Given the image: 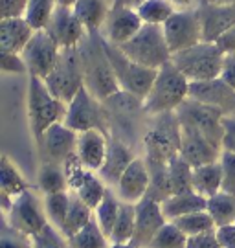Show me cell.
<instances>
[{
	"instance_id": "6da1fadb",
	"label": "cell",
	"mask_w": 235,
	"mask_h": 248,
	"mask_svg": "<svg viewBox=\"0 0 235 248\" xmlns=\"http://www.w3.org/2000/svg\"><path fill=\"white\" fill-rule=\"evenodd\" d=\"M79 55L85 70V87L97 99L105 101L122 90L105 50V37L101 31L85 37V41L79 45Z\"/></svg>"
},
{
	"instance_id": "7a4b0ae2",
	"label": "cell",
	"mask_w": 235,
	"mask_h": 248,
	"mask_svg": "<svg viewBox=\"0 0 235 248\" xmlns=\"http://www.w3.org/2000/svg\"><path fill=\"white\" fill-rule=\"evenodd\" d=\"M149 122L141 142L145 151V162L147 164H169L171 160L180 153V120L176 112L149 116Z\"/></svg>"
},
{
	"instance_id": "3957f363",
	"label": "cell",
	"mask_w": 235,
	"mask_h": 248,
	"mask_svg": "<svg viewBox=\"0 0 235 248\" xmlns=\"http://www.w3.org/2000/svg\"><path fill=\"white\" fill-rule=\"evenodd\" d=\"M189 98V79L173 64L166 62L157 74V79L143 99V110L147 116L176 112V108Z\"/></svg>"
},
{
	"instance_id": "277c9868",
	"label": "cell",
	"mask_w": 235,
	"mask_h": 248,
	"mask_svg": "<svg viewBox=\"0 0 235 248\" xmlns=\"http://www.w3.org/2000/svg\"><path fill=\"white\" fill-rule=\"evenodd\" d=\"M66 116V103L55 98L46 83L35 76H30L28 85V122L33 134L35 142L43 140L44 133L52 125L64 122Z\"/></svg>"
},
{
	"instance_id": "5b68a950",
	"label": "cell",
	"mask_w": 235,
	"mask_h": 248,
	"mask_svg": "<svg viewBox=\"0 0 235 248\" xmlns=\"http://www.w3.org/2000/svg\"><path fill=\"white\" fill-rule=\"evenodd\" d=\"M171 61L189 79V83L208 81L220 76L224 53L215 43L202 41V43L191 46L188 50L174 53Z\"/></svg>"
},
{
	"instance_id": "8992f818",
	"label": "cell",
	"mask_w": 235,
	"mask_h": 248,
	"mask_svg": "<svg viewBox=\"0 0 235 248\" xmlns=\"http://www.w3.org/2000/svg\"><path fill=\"white\" fill-rule=\"evenodd\" d=\"M105 50H107V55H109V61L112 64L116 79L120 83V89L138 99L147 98L149 90H151L153 83L157 79L158 70L143 66V64L129 59L120 50V46L110 45L107 39H105Z\"/></svg>"
},
{
	"instance_id": "52a82bcc",
	"label": "cell",
	"mask_w": 235,
	"mask_h": 248,
	"mask_svg": "<svg viewBox=\"0 0 235 248\" xmlns=\"http://www.w3.org/2000/svg\"><path fill=\"white\" fill-rule=\"evenodd\" d=\"M120 50L129 59L155 70H160L173 57L162 26H153V24H143V28L129 43L120 46Z\"/></svg>"
},
{
	"instance_id": "ba28073f",
	"label": "cell",
	"mask_w": 235,
	"mask_h": 248,
	"mask_svg": "<svg viewBox=\"0 0 235 248\" xmlns=\"http://www.w3.org/2000/svg\"><path fill=\"white\" fill-rule=\"evenodd\" d=\"M44 83L53 96L66 105L76 98V94L85 87V70L79 55V46L61 50L59 61Z\"/></svg>"
},
{
	"instance_id": "9c48e42d",
	"label": "cell",
	"mask_w": 235,
	"mask_h": 248,
	"mask_svg": "<svg viewBox=\"0 0 235 248\" xmlns=\"http://www.w3.org/2000/svg\"><path fill=\"white\" fill-rule=\"evenodd\" d=\"M64 125H68L76 133L97 129L110 136V122H109L105 103L101 99H97L87 87L79 90L76 98L66 105Z\"/></svg>"
},
{
	"instance_id": "30bf717a",
	"label": "cell",
	"mask_w": 235,
	"mask_h": 248,
	"mask_svg": "<svg viewBox=\"0 0 235 248\" xmlns=\"http://www.w3.org/2000/svg\"><path fill=\"white\" fill-rule=\"evenodd\" d=\"M176 116L182 125L199 131L209 142H213L222 149V134H224L222 118L226 116L224 112H220L215 107L204 105L197 99L188 98L176 108Z\"/></svg>"
},
{
	"instance_id": "8fae6325",
	"label": "cell",
	"mask_w": 235,
	"mask_h": 248,
	"mask_svg": "<svg viewBox=\"0 0 235 248\" xmlns=\"http://www.w3.org/2000/svg\"><path fill=\"white\" fill-rule=\"evenodd\" d=\"M6 215V222L11 228L26 233L30 237L39 235L41 232L50 224L48 215L44 210V202H41L31 189L24 191L13 201V206L9 208Z\"/></svg>"
},
{
	"instance_id": "7c38bea8",
	"label": "cell",
	"mask_w": 235,
	"mask_h": 248,
	"mask_svg": "<svg viewBox=\"0 0 235 248\" xmlns=\"http://www.w3.org/2000/svg\"><path fill=\"white\" fill-rule=\"evenodd\" d=\"M171 53H178L202 43V26L197 8L176 9L162 26Z\"/></svg>"
},
{
	"instance_id": "4fadbf2b",
	"label": "cell",
	"mask_w": 235,
	"mask_h": 248,
	"mask_svg": "<svg viewBox=\"0 0 235 248\" xmlns=\"http://www.w3.org/2000/svg\"><path fill=\"white\" fill-rule=\"evenodd\" d=\"M20 55L26 62L28 74L44 81L59 61L61 48L46 30H37Z\"/></svg>"
},
{
	"instance_id": "5bb4252c",
	"label": "cell",
	"mask_w": 235,
	"mask_h": 248,
	"mask_svg": "<svg viewBox=\"0 0 235 248\" xmlns=\"http://www.w3.org/2000/svg\"><path fill=\"white\" fill-rule=\"evenodd\" d=\"M78 136L79 133L72 131L68 125H64V122L52 125L44 133L43 140L37 143L43 162H53L63 166L66 158H70L78 149Z\"/></svg>"
},
{
	"instance_id": "9a60e30c",
	"label": "cell",
	"mask_w": 235,
	"mask_h": 248,
	"mask_svg": "<svg viewBox=\"0 0 235 248\" xmlns=\"http://www.w3.org/2000/svg\"><path fill=\"white\" fill-rule=\"evenodd\" d=\"M44 30L50 33V37L59 45L61 50L76 48L88 35L87 28L78 18L74 8H63V6H57L53 17L50 18L48 26Z\"/></svg>"
},
{
	"instance_id": "2e32d148",
	"label": "cell",
	"mask_w": 235,
	"mask_h": 248,
	"mask_svg": "<svg viewBox=\"0 0 235 248\" xmlns=\"http://www.w3.org/2000/svg\"><path fill=\"white\" fill-rule=\"evenodd\" d=\"M167 219L162 212V204L153 201L151 197L141 199L136 202V228L131 245L134 248H149L151 241L164 228Z\"/></svg>"
},
{
	"instance_id": "e0dca14e",
	"label": "cell",
	"mask_w": 235,
	"mask_h": 248,
	"mask_svg": "<svg viewBox=\"0 0 235 248\" xmlns=\"http://www.w3.org/2000/svg\"><path fill=\"white\" fill-rule=\"evenodd\" d=\"M141 28H143V20L136 9L112 4L101 33L110 45L123 46L125 43H129Z\"/></svg>"
},
{
	"instance_id": "ac0fdd59",
	"label": "cell",
	"mask_w": 235,
	"mask_h": 248,
	"mask_svg": "<svg viewBox=\"0 0 235 248\" xmlns=\"http://www.w3.org/2000/svg\"><path fill=\"white\" fill-rule=\"evenodd\" d=\"M182 133H180V156H182L191 168H199V166H206V164H213L220 160L222 149L209 142L206 136H202L199 131H195L191 127H186L180 124Z\"/></svg>"
},
{
	"instance_id": "d6986e66",
	"label": "cell",
	"mask_w": 235,
	"mask_h": 248,
	"mask_svg": "<svg viewBox=\"0 0 235 248\" xmlns=\"http://www.w3.org/2000/svg\"><path fill=\"white\" fill-rule=\"evenodd\" d=\"M189 98L204 105L215 107L226 116L235 114V90L228 87L220 78L189 83Z\"/></svg>"
},
{
	"instance_id": "ffe728a7",
	"label": "cell",
	"mask_w": 235,
	"mask_h": 248,
	"mask_svg": "<svg viewBox=\"0 0 235 248\" xmlns=\"http://www.w3.org/2000/svg\"><path fill=\"white\" fill-rule=\"evenodd\" d=\"M149 184H151V173H149L147 162L145 158L136 156L131 166L127 168V171L122 175L120 182L116 184V193L123 202L136 204L141 199H145Z\"/></svg>"
},
{
	"instance_id": "44dd1931",
	"label": "cell",
	"mask_w": 235,
	"mask_h": 248,
	"mask_svg": "<svg viewBox=\"0 0 235 248\" xmlns=\"http://www.w3.org/2000/svg\"><path fill=\"white\" fill-rule=\"evenodd\" d=\"M195 8L201 17L202 41L215 43L224 31L235 26V2L234 4H220V6L202 4V6H195Z\"/></svg>"
},
{
	"instance_id": "7402d4cb",
	"label": "cell",
	"mask_w": 235,
	"mask_h": 248,
	"mask_svg": "<svg viewBox=\"0 0 235 248\" xmlns=\"http://www.w3.org/2000/svg\"><path fill=\"white\" fill-rule=\"evenodd\" d=\"M136 158L132 147L127 142H123L116 136H110V142H109V151H107V156L101 169L97 171V175L103 178L105 184L110 187L120 182L122 175L127 171V168L132 164V160Z\"/></svg>"
},
{
	"instance_id": "603a6c76",
	"label": "cell",
	"mask_w": 235,
	"mask_h": 248,
	"mask_svg": "<svg viewBox=\"0 0 235 248\" xmlns=\"http://www.w3.org/2000/svg\"><path fill=\"white\" fill-rule=\"evenodd\" d=\"M109 142H110V136L105 134L103 131H97V129L79 133L76 155L85 164V168L97 173L103 166L105 156H107Z\"/></svg>"
},
{
	"instance_id": "cb8c5ba5",
	"label": "cell",
	"mask_w": 235,
	"mask_h": 248,
	"mask_svg": "<svg viewBox=\"0 0 235 248\" xmlns=\"http://www.w3.org/2000/svg\"><path fill=\"white\" fill-rule=\"evenodd\" d=\"M35 31L37 30L24 17L0 18V50L8 53H22Z\"/></svg>"
},
{
	"instance_id": "d4e9b609",
	"label": "cell",
	"mask_w": 235,
	"mask_h": 248,
	"mask_svg": "<svg viewBox=\"0 0 235 248\" xmlns=\"http://www.w3.org/2000/svg\"><path fill=\"white\" fill-rule=\"evenodd\" d=\"M28 189H30V184L20 173V169L9 160V156L4 155L0 162V202H2L4 213H8L9 208L13 206V201Z\"/></svg>"
},
{
	"instance_id": "484cf974",
	"label": "cell",
	"mask_w": 235,
	"mask_h": 248,
	"mask_svg": "<svg viewBox=\"0 0 235 248\" xmlns=\"http://www.w3.org/2000/svg\"><path fill=\"white\" fill-rule=\"evenodd\" d=\"M206 206H208L206 197L199 195L195 191H184V193H174L169 199H166L162 202V212L167 221H174L184 215L202 212V210H206Z\"/></svg>"
},
{
	"instance_id": "4316f807",
	"label": "cell",
	"mask_w": 235,
	"mask_h": 248,
	"mask_svg": "<svg viewBox=\"0 0 235 248\" xmlns=\"http://www.w3.org/2000/svg\"><path fill=\"white\" fill-rule=\"evenodd\" d=\"M191 184L193 191L206 197V199L217 195L219 191L222 189V168H220V162L193 168Z\"/></svg>"
},
{
	"instance_id": "83f0119b",
	"label": "cell",
	"mask_w": 235,
	"mask_h": 248,
	"mask_svg": "<svg viewBox=\"0 0 235 248\" xmlns=\"http://www.w3.org/2000/svg\"><path fill=\"white\" fill-rule=\"evenodd\" d=\"M74 11L79 20L83 22V26L87 28L88 33H96V31L103 30L110 6L105 0H78L74 6Z\"/></svg>"
},
{
	"instance_id": "f1b7e54d",
	"label": "cell",
	"mask_w": 235,
	"mask_h": 248,
	"mask_svg": "<svg viewBox=\"0 0 235 248\" xmlns=\"http://www.w3.org/2000/svg\"><path fill=\"white\" fill-rule=\"evenodd\" d=\"M92 221H94V210L88 204L83 202L76 193H72L70 210H68V215H66V221H64V224H63L61 228V233L66 239H72L76 233H79V232L83 230L85 226H88Z\"/></svg>"
},
{
	"instance_id": "f546056e",
	"label": "cell",
	"mask_w": 235,
	"mask_h": 248,
	"mask_svg": "<svg viewBox=\"0 0 235 248\" xmlns=\"http://www.w3.org/2000/svg\"><path fill=\"white\" fill-rule=\"evenodd\" d=\"M37 186L44 195L70 191L64 169H63L61 164H53V162H43L41 164L39 173H37Z\"/></svg>"
},
{
	"instance_id": "4dcf8cb0",
	"label": "cell",
	"mask_w": 235,
	"mask_h": 248,
	"mask_svg": "<svg viewBox=\"0 0 235 248\" xmlns=\"http://www.w3.org/2000/svg\"><path fill=\"white\" fill-rule=\"evenodd\" d=\"M120 208H122V199L118 197L116 191H112V187H109L103 197V201L94 210V219H96L97 226L101 228V232L109 239H110V233L114 230V224L118 221Z\"/></svg>"
},
{
	"instance_id": "1f68e13d",
	"label": "cell",
	"mask_w": 235,
	"mask_h": 248,
	"mask_svg": "<svg viewBox=\"0 0 235 248\" xmlns=\"http://www.w3.org/2000/svg\"><path fill=\"white\" fill-rule=\"evenodd\" d=\"M107 189H109V186L105 184L103 178L99 177L96 171H90L88 169L87 175L83 177V180L79 182V186L72 193H76L83 202L88 204L92 210H96L97 206H99V202L103 201Z\"/></svg>"
},
{
	"instance_id": "d6a6232c",
	"label": "cell",
	"mask_w": 235,
	"mask_h": 248,
	"mask_svg": "<svg viewBox=\"0 0 235 248\" xmlns=\"http://www.w3.org/2000/svg\"><path fill=\"white\" fill-rule=\"evenodd\" d=\"M206 212L213 217L217 228L234 224L235 222V195L219 191L217 195H213L208 199Z\"/></svg>"
},
{
	"instance_id": "836d02e7",
	"label": "cell",
	"mask_w": 235,
	"mask_h": 248,
	"mask_svg": "<svg viewBox=\"0 0 235 248\" xmlns=\"http://www.w3.org/2000/svg\"><path fill=\"white\" fill-rule=\"evenodd\" d=\"M136 11L143 20V24L164 26L167 18L176 11V8L169 0H143L136 8Z\"/></svg>"
},
{
	"instance_id": "e575fe53",
	"label": "cell",
	"mask_w": 235,
	"mask_h": 248,
	"mask_svg": "<svg viewBox=\"0 0 235 248\" xmlns=\"http://www.w3.org/2000/svg\"><path fill=\"white\" fill-rule=\"evenodd\" d=\"M149 173H151V184H149V191L145 197H151L157 202H164L166 199L173 195V186H171V178H169V169L167 164H147Z\"/></svg>"
},
{
	"instance_id": "d590c367",
	"label": "cell",
	"mask_w": 235,
	"mask_h": 248,
	"mask_svg": "<svg viewBox=\"0 0 235 248\" xmlns=\"http://www.w3.org/2000/svg\"><path fill=\"white\" fill-rule=\"evenodd\" d=\"M134 228H136V204L122 201L118 221L110 233V243H131Z\"/></svg>"
},
{
	"instance_id": "8d00e7d4",
	"label": "cell",
	"mask_w": 235,
	"mask_h": 248,
	"mask_svg": "<svg viewBox=\"0 0 235 248\" xmlns=\"http://www.w3.org/2000/svg\"><path fill=\"white\" fill-rule=\"evenodd\" d=\"M70 201H72V193L70 191L44 195L43 202H44L46 215H48V221L59 232H61L63 224L66 221V215H68V210H70Z\"/></svg>"
},
{
	"instance_id": "74e56055",
	"label": "cell",
	"mask_w": 235,
	"mask_h": 248,
	"mask_svg": "<svg viewBox=\"0 0 235 248\" xmlns=\"http://www.w3.org/2000/svg\"><path fill=\"white\" fill-rule=\"evenodd\" d=\"M167 169H169V178H171V186H173V195L184 193V191H193V168L180 155H176L167 164Z\"/></svg>"
},
{
	"instance_id": "f35d334b",
	"label": "cell",
	"mask_w": 235,
	"mask_h": 248,
	"mask_svg": "<svg viewBox=\"0 0 235 248\" xmlns=\"http://www.w3.org/2000/svg\"><path fill=\"white\" fill-rule=\"evenodd\" d=\"M171 222H174L188 237L199 235V233H204V232H209V230H217L213 217H211L206 210L189 213V215H184V217L174 219V221H171Z\"/></svg>"
},
{
	"instance_id": "ab89813d",
	"label": "cell",
	"mask_w": 235,
	"mask_h": 248,
	"mask_svg": "<svg viewBox=\"0 0 235 248\" xmlns=\"http://www.w3.org/2000/svg\"><path fill=\"white\" fill-rule=\"evenodd\" d=\"M70 248H109L110 239L105 235L101 228L97 226L96 219L85 226L83 230L76 233L72 239H68Z\"/></svg>"
},
{
	"instance_id": "60d3db41",
	"label": "cell",
	"mask_w": 235,
	"mask_h": 248,
	"mask_svg": "<svg viewBox=\"0 0 235 248\" xmlns=\"http://www.w3.org/2000/svg\"><path fill=\"white\" fill-rule=\"evenodd\" d=\"M57 9V0H30L26 20L35 30H44Z\"/></svg>"
},
{
	"instance_id": "b9f144b4",
	"label": "cell",
	"mask_w": 235,
	"mask_h": 248,
	"mask_svg": "<svg viewBox=\"0 0 235 248\" xmlns=\"http://www.w3.org/2000/svg\"><path fill=\"white\" fill-rule=\"evenodd\" d=\"M188 247V235L184 233L174 222L167 221L164 228L155 235L149 248H186Z\"/></svg>"
},
{
	"instance_id": "7bdbcfd3",
	"label": "cell",
	"mask_w": 235,
	"mask_h": 248,
	"mask_svg": "<svg viewBox=\"0 0 235 248\" xmlns=\"http://www.w3.org/2000/svg\"><path fill=\"white\" fill-rule=\"evenodd\" d=\"M33 248H70V243L53 224H48L33 237Z\"/></svg>"
},
{
	"instance_id": "ee69618b",
	"label": "cell",
	"mask_w": 235,
	"mask_h": 248,
	"mask_svg": "<svg viewBox=\"0 0 235 248\" xmlns=\"http://www.w3.org/2000/svg\"><path fill=\"white\" fill-rule=\"evenodd\" d=\"M0 248H33V237L11 228L4 221L2 235H0Z\"/></svg>"
},
{
	"instance_id": "f6af8a7d",
	"label": "cell",
	"mask_w": 235,
	"mask_h": 248,
	"mask_svg": "<svg viewBox=\"0 0 235 248\" xmlns=\"http://www.w3.org/2000/svg\"><path fill=\"white\" fill-rule=\"evenodd\" d=\"M219 162L222 168V189L220 191L235 195V153L222 151Z\"/></svg>"
},
{
	"instance_id": "bcb514c9",
	"label": "cell",
	"mask_w": 235,
	"mask_h": 248,
	"mask_svg": "<svg viewBox=\"0 0 235 248\" xmlns=\"http://www.w3.org/2000/svg\"><path fill=\"white\" fill-rule=\"evenodd\" d=\"M0 70L4 74H26L28 66L20 53H0Z\"/></svg>"
},
{
	"instance_id": "7dc6e473",
	"label": "cell",
	"mask_w": 235,
	"mask_h": 248,
	"mask_svg": "<svg viewBox=\"0 0 235 248\" xmlns=\"http://www.w3.org/2000/svg\"><path fill=\"white\" fill-rule=\"evenodd\" d=\"M30 0H0V18L26 17Z\"/></svg>"
},
{
	"instance_id": "c3c4849f",
	"label": "cell",
	"mask_w": 235,
	"mask_h": 248,
	"mask_svg": "<svg viewBox=\"0 0 235 248\" xmlns=\"http://www.w3.org/2000/svg\"><path fill=\"white\" fill-rule=\"evenodd\" d=\"M186 248H222L219 241L217 230H209L199 235L188 237V247Z\"/></svg>"
},
{
	"instance_id": "681fc988",
	"label": "cell",
	"mask_w": 235,
	"mask_h": 248,
	"mask_svg": "<svg viewBox=\"0 0 235 248\" xmlns=\"http://www.w3.org/2000/svg\"><path fill=\"white\" fill-rule=\"evenodd\" d=\"M222 127H224V134H222V151H232L235 153V116H224L222 118Z\"/></svg>"
},
{
	"instance_id": "f907efd6",
	"label": "cell",
	"mask_w": 235,
	"mask_h": 248,
	"mask_svg": "<svg viewBox=\"0 0 235 248\" xmlns=\"http://www.w3.org/2000/svg\"><path fill=\"white\" fill-rule=\"evenodd\" d=\"M220 79L226 83L228 87L235 90V52L224 53V61H222V70H220Z\"/></svg>"
},
{
	"instance_id": "816d5d0a",
	"label": "cell",
	"mask_w": 235,
	"mask_h": 248,
	"mask_svg": "<svg viewBox=\"0 0 235 248\" xmlns=\"http://www.w3.org/2000/svg\"><path fill=\"white\" fill-rule=\"evenodd\" d=\"M217 235L222 248H235V222L217 228Z\"/></svg>"
},
{
	"instance_id": "f5cc1de1",
	"label": "cell",
	"mask_w": 235,
	"mask_h": 248,
	"mask_svg": "<svg viewBox=\"0 0 235 248\" xmlns=\"http://www.w3.org/2000/svg\"><path fill=\"white\" fill-rule=\"evenodd\" d=\"M215 45L222 50V53H234L235 52V26L224 31L222 35L215 41Z\"/></svg>"
},
{
	"instance_id": "db71d44e",
	"label": "cell",
	"mask_w": 235,
	"mask_h": 248,
	"mask_svg": "<svg viewBox=\"0 0 235 248\" xmlns=\"http://www.w3.org/2000/svg\"><path fill=\"white\" fill-rule=\"evenodd\" d=\"M176 9H189L193 4H197V0H169Z\"/></svg>"
},
{
	"instance_id": "11a10c76",
	"label": "cell",
	"mask_w": 235,
	"mask_h": 248,
	"mask_svg": "<svg viewBox=\"0 0 235 248\" xmlns=\"http://www.w3.org/2000/svg\"><path fill=\"white\" fill-rule=\"evenodd\" d=\"M143 0H114V6H125V8L136 9Z\"/></svg>"
},
{
	"instance_id": "9f6ffc18",
	"label": "cell",
	"mask_w": 235,
	"mask_h": 248,
	"mask_svg": "<svg viewBox=\"0 0 235 248\" xmlns=\"http://www.w3.org/2000/svg\"><path fill=\"white\" fill-rule=\"evenodd\" d=\"M235 0H197V6L202 4H213V6H220V4H234Z\"/></svg>"
},
{
	"instance_id": "6f0895ef",
	"label": "cell",
	"mask_w": 235,
	"mask_h": 248,
	"mask_svg": "<svg viewBox=\"0 0 235 248\" xmlns=\"http://www.w3.org/2000/svg\"><path fill=\"white\" fill-rule=\"evenodd\" d=\"M78 0H57V6H63V8H74Z\"/></svg>"
},
{
	"instance_id": "680465c9",
	"label": "cell",
	"mask_w": 235,
	"mask_h": 248,
	"mask_svg": "<svg viewBox=\"0 0 235 248\" xmlns=\"http://www.w3.org/2000/svg\"><path fill=\"white\" fill-rule=\"evenodd\" d=\"M109 248H134L131 243H110Z\"/></svg>"
},
{
	"instance_id": "91938a15",
	"label": "cell",
	"mask_w": 235,
	"mask_h": 248,
	"mask_svg": "<svg viewBox=\"0 0 235 248\" xmlns=\"http://www.w3.org/2000/svg\"><path fill=\"white\" fill-rule=\"evenodd\" d=\"M234 116H235V114H234Z\"/></svg>"
}]
</instances>
